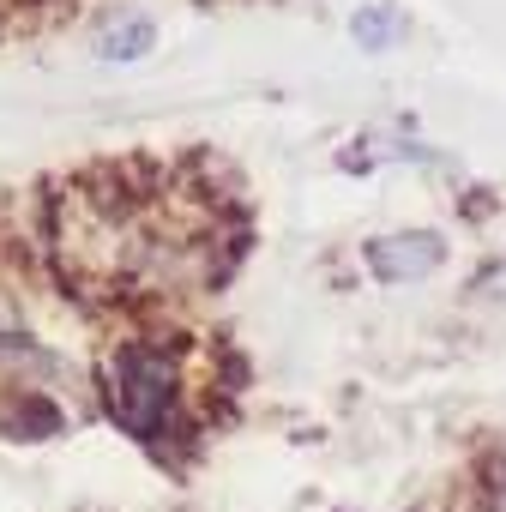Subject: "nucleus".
Wrapping results in <instances>:
<instances>
[{
	"label": "nucleus",
	"mask_w": 506,
	"mask_h": 512,
	"mask_svg": "<svg viewBox=\"0 0 506 512\" xmlns=\"http://www.w3.org/2000/svg\"><path fill=\"white\" fill-rule=\"evenodd\" d=\"M103 392H109V416L145 440V446H163L181 422V380H175V362L151 344H121L103 368Z\"/></svg>",
	"instance_id": "obj_1"
},
{
	"label": "nucleus",
	"mask_w": 506,
	"mask_h": 512,
	"mask_svg": "<svg viewBox=\"0 0 506 512\" xmlns=\"http://www.w3.org/2000/svg\"><path fill=\"white\" fill-rule=\"evenodd\" d=\"M440 235H428V229H416V235H386V241H374L368 247V266H374V278H386V284H404V278H428L434 266H440Z\"/></svg>",
	"instance_id": "obj_2"
},
{
	"label": "nucleus",
	"mask_w": 506,
	"mask_h": 512,
	"mask_svg": "<svg viewBox=\"0 0 506 512\" xmlns=\"http://www.w3.org/2000/svg\"><path fill=\"white\" fill-rule=\"evenodd\" d=\"M151 43H157V25H151L145 13H127L121 25H109V31L97 37V55H103V61H139Z\"/></svg>",
	"instance_id": "obj_3"
},
{
	"label": "nucleus",
	"mask_w": 506,
	"mask_h": 512,
	"mask_svg": "<svg viewBox=\"0 0 506 512\" xmlns=\"http://www.w3.org/2000/svg\"><path fill=\"white\" fill-rule=\"evenodd\" d=\"M350 31H356V43H362V49H386V43L404 31V19H398L392 7H362V13L350 19Z\"/></svg>",
	"instance_id": "obj_4"
}]
</instances>
